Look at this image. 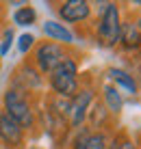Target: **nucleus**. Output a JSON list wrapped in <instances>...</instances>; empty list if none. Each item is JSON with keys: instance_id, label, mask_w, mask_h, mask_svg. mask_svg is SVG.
<instances>
[{"instance_id": "obj_3", "label": "nucleus", "mask_w": 141, "mask_h": 149, "mask_svg": "<svg viewBox=\"0 0 141 149\" xmlns=\"http://www.w3.org/2000/svg\"><path fill=\"white\" fill-rule=\"evenodd\" d=\"M119 30H122V13L117 2H104L93 24L91 37L102 48H113L119 43Z\"/></svg>"}, {"instance_id": "obj_18", "label": "nucleus", "mask_w": 141, "mask_h": 149, "mask_svg": "<svg viewBox=\"0 0 141 149\" xmlns=\"http://www.w3.org/2000/svg\"><path fill=\"white\" fill-rule=\"evenodd\" d=\"M28 149H39V147H28Z\"/></svg>"}, {"instance_id": "obj_7", "label": "nucleus", "mask_w": 141, "mask_h": 149, "mask_svg": "<svg viewBox=\"0 0 141 149\" xmlns=\"http://www.w3.org/2000/svg\"><path fill=\"white\" fill-rule=\"evenodd\" d=\"M56 13H59V17L63 19V22H67V24L85 26V24L91 22L93 4L89 0H65V2H59Z\"/></svg>"}, {"instance_id": "obj_17", "label": "nucleus", "mask_w": 141, "mask_h": 149, "mask_svg": "<svg viewBox=\"0 0 141 149\" xmlns=\"http://www.w3.org/2000/svg\"><path fill=\"white\" fill-rule=\"evenodd\" d=\"M11 43H13V30L4 28L2 30V43H0V56H4L9 50H11Z\"/></svg>"}, {"instance_id": "obj_16", "label": "nucleus", "mask_w": 141, "mask_h": 149, "mask_svg": "<svg viewBox=\"0 0 141 149\" xmlns=\"http://www.w3.org/2000/svg\"><path fill=\"white\" fill-rule=\"evenodd\" d=\"M18 48H20V52H22V54H28L30 50L35 48V37L30 33H24L22 37H20V41H18Z\"/></svg>"}, {"instance_id": "obj_1", "label": "nucleus", "mask_w": 141, "mask_h": 149, "mask_svg": "<svg viewBox=\"0 0 141 149\" xmlns=\"http://www.w3.org/2000/svg\"><path fill=\"white\" fill-rule=\"evenodd\" d=\"M0 110L7 112L26 134L39 125V110L35 106V95L22 93V91L9 86L2 95V108Z\"/></svg>"}, {"instance_id": "obj_2", "label": "nucleus", "mask_w": 141, "mask_h": 149, "mask_svg": "<svg viewBox=\"0 0 141 149\" xmlns=\"http://www.w3.org/2000/svg\"><path fill=\"white\" fill-rule=\"evenodd\" d=\"M78 69H80V61H78V52L74 50L67 58H63L48 74V86H50L52 95H59V97H67V100H72V97L76 95L78 86H80Z\"/></svg>"}, {"instance_id": "obj_9", "label": "nucleus", "mask_w": 141, "mask_h": 149, "mask_svg": "<svg viewBox=\"0 0 141 149\" xmlns=\"http://www.w3.org/2000/svg\"><path fill=\"white\" fill-rule=\"evenodd\" d=\"M109 136L104 132H93L87 125L76 130V136L72 141V149H106Z\"/></svg>"}, {"instance_id": "obj_8", "label": "nucleus", "mask_w": 141, "mask_h": 149, "mask_svg": "<svg viewBox=\"0 0 141 149\" xmlns=\"http://www.w3.org/2000/svg\"><path fill=\"white\" fill-rule=\"evenodd\" d=\"M26 132L7 112L0 110V145L4 149H26Z\"/></svg>"}, {"instance_id": "obj_10", "label": "nucleus", "mask_w": 141, "mask_h": 149, "mask_svg": "<svg viewBox=\"0 0 141 149\" xmlns=\"http://www.w3.org/2000/svg\"><path fill=\"white\" fill-rule=\"evenodd\" d=\"M119 45L128 52L133 50H141V33L137 30L135 17L122 19V30H119Z\"/></svg>"}, {"instance_id": "obj_11", "label": "nucleus", "mask_w": 141, "mask_h": 149, "mask_svg": "<svg viewBox=\"0 0 141 149\" xmlns=\"http://www.w3.org/2000/svg\"><path fill=\"white\" fill-rule=\"evenodd\" d=\"M100 102L104 104V108L111 112L113 119H115L119 112H122V108H124V97H122V93H119V89L115 84H111V82L102 84V100Z\"/></svg>"}, {"instance_id": "obj_12", "label": "nucleus", "mask_w": 141, "mask_h": 149, "mask_svg": "<svg viewBox=\"0 0 141 149\" xmlns=\"http://www.w3.org/2000/svg\"><path fill=\"white\" fill-rule=\"evenodd\" d=\"M44 35H46V39L56 41V43H61V45H70L72 48V43H74L72 30L67 26H63V24H59V22H52V19H48V22L44 24Z\"/></svg>"}, {"instance_id": "obj_19", "label": "nucleus", "mask_w": 141, "mask_h": 149, "mask_svg": "<svg viewBox=\"0 0 141 149\" xmlns=\"http://www.w3.org/2000/svg\"><path fill=\"white\" fill-rule=\"evenodd\" d=\"M137 149H141V147H139V145H137Z\"/></svg>"}, {"instance_id": "obj_15", "label": "nucleus", "mask_w": 141, "mask_h": 149, "mask_svg": "<svg viewBox=\"0 0 141 149\" xmlns=\"http://www.w3.org/2000/svg\"><path fill=\"white\" fill-rule=\"evenodd\" d=\"M35 19H37V11H35L30 4H24V7L15 9L13 11V22L18 26H33Z\"/></svg>"}, {"instance_id": "obj_5", "label": "nucleus", "mask_w": 141, "mask_h": 149, "mask_svg": "<svg viewBox=\"0 0 141 149\" xmlns=\"http://www.w3.org/2000/svg\"><path fill=\"white\" fill-rule=\"evenodd\" d=\"M93 100H96V91L91 86V80H80L76 95L70 100V112H67V123H70V130H80L85 125L87 112H89Z\"/></svg>"}, {"instance_id": "obj_13", "label": "nucleus", "mask_w": 141, "mask_h": 149, "mask_svg": "<svg viewBox=\"0 0 141 149\" xmlns=\"http://www.w3.org/2000/svg\"><path fill=\"white\" fill-rule=\"evenodd\" d=\"M106 78L111 80V84L124 86V89H126L128 93H133V95L139 91V84H137V80H135V76L128 74V71L122 69V67H111V69H106Z\"/></svg>"}, {"instance_id": "obj_14", "label": "nucleus", "mask_w": 141, "mask_h": 149, "mask_svg": "<svg viewBox=\"0 0 141 149\" xmlns=\"http://www.w3.org/2000/svg\"><path fill=\"white\" fill-rule=\"evenodd\" d=\"M106 149H137V141L128 134L126 127H119L115 134H113V138L109 141Z\"/></svg>"}, {"instance_id": "obj_4", "label": "nucleus", "mask_w": 141, "mask_h": 149, "mask_svg": "<svg viewBox=\"0 0 141 149\" xmlns=\"http://www.w3.org/2000/svg\"><path fill=\"white\" fill-rule=\"evenodd\" d=\"M72 52H74V50H72L70 45H61V43H56V41L44 39V41H37V43H35V48L30 50L28 61L35 65V69H37L41 76H48L50 71L63 58H67Z\"/></svg>"}, {"instance_id": "obj_6", "label": "nucleus", "mask_w": 141, "mask_h": 149, "mask_svg": "<svg viewBox=\"0 0 141 149\" xmlns=\"http://www.w3.org/2000/svg\"><path fill=\"white\" fill-rule=\"evenodd\" d=\"M41 84H44V76L35 69V65L30 63L28 58H24L22 63L15 67L13 76H11V89H18L22 93H28V95H35L39 93Z\"/></svg>"}]
</instances>
